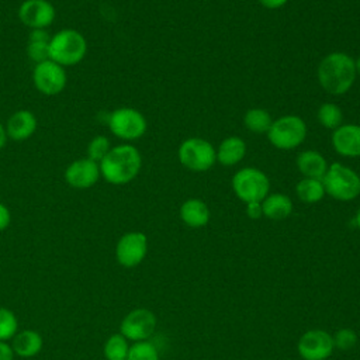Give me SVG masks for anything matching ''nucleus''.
<instances>
[{
  "instance_id": "f257e3e1",
  "label": "nucleus",
  "mask_w": 360,
  "mask_h": 360,
  "mask_svg": "<svg viewBox=\"0 0 360 360\" xmlns=\"http://www.w3.org/2000/svg\"><path fill=\"white\" fill-rule=\"evenodd\" d=\"M316 77L326 93L342 96L352 89L357 77L354 59L346 52H330L319 62Z\"/></svg>"
},
{
  "instance_id": "f03ea898",
  "label": "nucleus",
  "mask_w": 360,
  "mask_h": 360,
  "mask_svg": "<svg viewBox=\"0 0 360 360\" xmlns=\"http://www.w3.org/2000/svg\"><path fill=\"white\" fill-rule=\"evenodd\" d=\"M98 165L101 177L107 183L122 186L132 181L139 174L142 156L134 145L121 143L112 146Z\"/></svg>"
},
{
  "instance_id": "7ed1b4c3",
  "label": "nucleus",
  "mask_w": 360,
  "mask_h": 360,
  "mask_svg": "<svg viewBox=\"0 0 360 360\" xmlns=\"http://www.w3.org/2000/svg\"><path fill=\"white\" fill-rule=\"evenodd\" d=\"M87 52V41L75 28H63L51 35L49 59L63 68L75 66L83 60Z\"/></svg>"
},
{
  "instance_id": "20e7f679",
  "label": "nucleus",
  "mask_w": 360,
  "mask_h": 360,
  "mask_svg": "<svg viewBox=\"0 0 360 360\" xmlns=\"http://www.w3.org/2000/svg\"><path fill=\"white\" fill-rule=\"evenodd\" d=\"M325 193L338 201H352L360 194V176L356 170L335 162L322 177Z\"/></svg>"
},
{
  "instance_id": "39448f33",
  "label": "nucleus",
  "mask_w": 360,
  "mask_h": 360,
  "mask_svg": "<svg viewBox=\"0 0 360 360\" xmlns=\"http://www.w3.org/2000/svg\"><path fill=\"white\" fill-rule=\"evenodd\" d=\"M269 142L281 150H290L300 146L307 138V124L295 114L281 115L273 120L267 131Z\"/></svg>"
},
{
  "instance_id": "423d86ee",
  "label": "nucleus",
  "mask_w": 360,
  "mask_h": 360,
  "mask_svg": "<svg viewBox=\"0 0 360 360\" xmlns=\"http://www.w3.org/2000/svg\"><path fill=\"white\" fill-rule=\"evenodd\" d=\"M232 190L243 202H262L270 191V180L267 174L257 167H242L231 180Z\"/></svg>"
},
{
  "instance_id": "0eeeda50",
  "label": "nucleus",
  "mask_w": 360,
  "mask_h": 360,
  "mask_svg": "<svg viewBox=\"0 0 360 360\" xmlns=\"http://www.w3.org/2000/svg\"><path fill=\"white\" fill-rule=\"evenodd\" d=\"M177 158L186 169L191 172H205L215 165L217 150L207 139L193 136L180 143Z\"/></svg>"
},
{
  "instance_id": "6e6552de",
  "label": "nucleus",
  "mask_w": 360,
  "mask_h": 360,
  "mask_svg": "<svg viewBox=\"0 0 360 360\" xmlns=\"http://www.w3.org/2000/svg\"><path fill=\"white\" fill-rule=\"evenodd\" d=\"M111 134L122 141H135L145 135L148 122L145 115L134 107H118L107 118Z\"/></svg>"
},
{
  "instance_id": "1a4fd4ad",
  "label": "nucleus",
  "mask_w": 360,
  "mask_h": 360,
  "mask_svg": "<svg viewBox=\"0 0 360 360\" xmlns=\"http://www.w3.org/2000/svg\"><path fill=\"white\" fill-rule=\"evenodd\" d=\"M32 82L35 89L44 96H56L63 91L68 83V75L63 66L46 59L34 66Z\"/></svg>"
},
{
  "instance_id": "9d476101",
  "label": "nucleus",
  "mask_w": 360,
  "mask_h": 360,
  "mask_svg": "<svg viewBox=\"0 0 360 360\" xmlns=\"http://www.w3.org/2000/svg\"><path fill=\"white\" fill-rule=\"evenodd\" d=\"M17 15L30 30H45L53 22L56 10L48 0H24L18 7Z\"/></svg>"
},
{
  "instance_id": "9b49d317",
  "label": "nucleus",
  "mask_w": 360,
  "mask_h": 360,
  "mask_svg": "<svg viewBox=\"0 0 360 360\" xmlns=\"http://www.w3.org/2000/svg\"><path fill=\"white\" fill-rule=\"evenodd\" d=\"M148 239L143 232L132 231L124 233L115 246V256L121 266L135 267L146 256Z\"/></svg>"
},
{
  "instance_id": "f8f14e48",
  "label": "nucleus",
  "mask_w": 360,
  "mask_h": 360,
  "mask_svg": "<svg viewBox=\"0 0 360 360\" xmlns=\"http://www.w3.org/2000/svg\"><path fill=\"white\" fill-rule=\"evenodd\" d=\"M156 318L152 311L145 308H138L125 315L121 322V335L129 340L141 342L146 340L155 330Z\"/></svg>"
},
{
  "instance_id": "ddd939ff",
  "label": "nucleus",
  "mask_w": 360,
  "mask_h": 360,
  "mask_svg": "<svg viewBox=\"0 0 360 360\" xmlns=\"http://www.w3.org/2000/svg\"><path fill=\"white\" fill-rule=\"evenodd\" d=\"M333 347L332 336L321 329L308 330L298 340V353L304 360H326Z\"/></svg>"
},
{
  "instance_id": "4468645a",
  "label": "nucleus",
  "mask_w": 360,
  "mask_h": 360,
  "mask_svg": "<svg viewBox=\"0 0 360 360\" xmlns=\"http://www.w3.org/2000/svg\"><path fill=\"white\" fill-rule=\"evenodd\" d=\"M65 181L72 188L86 190L93 187L101 177L100 165L90 158L73 160L65 170Z\"/></svg>"
},
{
  "instance_id": "2eb2a0df",
  "label": "nucleus",
  "mask_w": 360,
  "mask_h": 360,
  "mask_svg": "<svg viewBox=\"0 0 360 360\" xmlns=\"http://www.w3.org/2000/svg\"><path fill=\"white\" fill-rule=\"evenodd\" d=\"M332 146L343 158H360V124H342L333 129Z\"/></svg>"
},
{
  "instance_id": "dca6fc26",
  "label": "nucleus",
  "mask_w": 360,
  "mask_h": 360,
  "mask_svg": "<svg viewBox=\"0 0 360 360\" xmlns=\"http://www.w3.org/2000/svg\"><path fill=\"white\" fill-rule=\"evenodd\" d=\"M4 128L8 139L22 142L37 131V117L30 110H18L8 117Z\"/></svg>"
},
{
  "instance_id": "f3484780",
  "label": "nucleus",
  "mask_w": 360,
  "mask_h": 360,
  "mask_svg": "<svg viewBox=\"0 0 360 360\" xmlns=\"http://www.w3.org/2000/svg\"><path fill=\"white\" fill-rule=\"evenodd\" d=\"M217 150V162L225 167L238 165L246 155V143L240 136L231 135L221 141Z\"/></svg>"
},
{
  "instance_id": "a211bd4d",
  "label": "nucleus",
  "mask_w": 360,
  "mask_h": 360,
  "mask_svg": "<svg viewBox=\"0 0 360 360\" xmlns=\"http://www.w3.org/2000/svg\"><path fill=\"white\" fill-rule=\"evenodd\" d=\"M297 169L302 174V177H309V179H319L322 180L323 174L328 170V162L326 159L316 150L308 149L302 150L297 156Z\"/></svg>"
},
{
  "instance_id": "6ab92c4d",
  "label": "nucleus",
  "mask_w": 360,
  "mask_h": 360,
  "mask_svg": "<svg viewBox=\"0 0 360 360\" xmlns=\"http://www.w3.org/2000/svg\"><path fill=\"white\" fill-rule=\"evenodd\" d=\"M180 218L191 228H201L210 221V208L200 198H188L180 207Z\"/></svg>"
},
{
  "instance_id": "aec40b11",
  "label": "nucleus",
  "mask_w": 360,
  "mask_h": 360,
  "mask_svg": "<svg viewBox=\"0 0 360 360\" xmlns=\"http://www.w3.org/2000/svg\"><path fill=\"white\" fill-rule=\"evenodd\" d=\"M263 215L269 219L281 221L291 215L292 212V201L288 195L283 193L267 194V197L262 201Z\"/></svg>"
},
{
  "instance_id": "412c9836",
  "label": "nucleus",
  "mask_w": 360,
  "mask_h": 360,
  "mask_svg": "<svg viewBox=\"0 0 360 360\" xmlns=\"http://www.w3.org/2000/svg\"><path fill=\"white\" fill-rule=\"evenodd\" d=\"M11 349L21 357H32L42 349V338L32 329H25L13 338Z\"/></svg>"
},
{
  "instance_id": "4be33fe9",
  "label": "nucleus",
  "mask_w": 360,
  "mask_h": 360,
  "mask_svg": "<svg viewBox=\"0 0 360 360\" xmlns=\"http://www.w3.org/2000/svg\"><path fill=\"white\" fill-rule=\"evenodd\" d=\"M49 39L46 30H31L27 44V56L30 60L39 63L49 59Z\"/></svg>"
},
{
  "instance_id": "5701e85b",
  "label": "nucleus",
  "mask_w": 360,
  "mask_h": 360,
  "mask_svg": "<svg viewBox=\"0 0 360 360\" xmlns=\"http://www.w3.org/2000/svg\"><path fill=\"white\" fill-rule=\"evenodd\" d=\"M295 193H297L298 198L307 204H315V202L321 201L323 198V195L326 194L322 180L309 179V177H302L297 183Z\"/></svg>"
},
{
  "instance_id": "b1692460",
  "label": "nucleus",
  "mask_w": 360,
  "mask_h": 360,
  "mask_svg": "<svg viewBox=\"0 0 360 360\" xmlns=\"http://www.w3.org/2000/svg\"><path fill=\"white\" fill-rule=\"evenodd\" d=\"M271 122V115L263 108H249L243 115L245 127L253 134H267Z\"/></svg>"
},
{
  "instance_id": "393cba45",
  "label": "nucleus",
  "mask_w": 360,
  "mask_h": 360,
  "mask_svg": "<svg viewBox=\"0 0 360 360\" xmlns=\"http://www.w3.org/2000/svg\"><path fill=\"white\" fill-rule=\"evenodd\" d=\"M316 118L322 127L332 129V131L343 124V112H342L340 107L330 101H326L319 105Z\"/></svg>"
},
{
  "instance_id": "a878e982",
  "label": "nucleus",
  "mask_w": 360,
  "mask_h": 360,
  "mask_svg": "<svg viewBox=\"0 0 360 360\" xmlns=\"http://www.w3.org/2000/svg\"><path fill=\"white\" fill-rule=\"evenodd\" d=\"M129 346L127 338L121 333L111 335L104 345V356L107 360H127Z\"/></svg>"
},
{
  "instance_id": "bb28decb",
  "label": "nucleus",
  "mask_w": 360,
  "mask_h": 360,
  "mask_svg": "<svg viewBox=\"0 0 360 360\" xmlns=\"http://www.w3.org/2000/svg\"><path fill=\"white\" fill-rule=\"evenodd\" d=\"M127 360H159V354L150 342L141 340L129 347Z\"/></svg>"
},
{
  "instance_id": "cd10ccee",
  "label": "nucleus",
  "mask_w": 360,
  "mask_h": 360,
  "mask_svg": "<svg viewBox=\"0 0 360 360\" xmlns=\"http://www.w3.org/2000/svg\"><path fill=\"white\" fill-rule=\"evenodd\" d=\"M18 328L17 318L13 311L0 307V340L6 342L15 336Z\"/></svg>"
},
{
  "instance_id": "c85d7f7f",
  "label": "nucleus",
  "mask_w": 360,
  "mask_h": 360,
  "mask_svg": "<svg viewBox=\"0 0 360 360\" xmlns=\"http://www.w3.org/2000/svg\"><path fill=\"white\" fill-rule=\"evenodd\" d=\"M111 148V142L105 135H96L87 145V158L100 163Z\"/></svg>"
},
{
  "instance_id": "c756f323",
  "label": "nucleus",
  "mask_w": 360,
  "mask_h": 360,
  "mask_svg": "<svg viewBox=\"0 0 360 360\" xmlns=\"http://www.w3.org/2000/svg\"><path fill=\"white\" fill-rule=\"evenodd\" d=\"M332 339H333L335 347L340 350H350L357 342V335L354 333V330L349 328H343V329H339Z\"/></svg>"
},
{
  "instance_id": "7c9ffc66",
  "label": "nucleus",
  "mask_w": 360,
  "mask_h": 360,
  "mask_svg": "<svg viewBox=\"0 0 360 360\" xmlns=\"http://www.w3.org/2000/svg\"><path fill=\"white\" fill-rule=\"evenodd\" d=\"M246 214L250 219H259L263 217V208L262 202L255 201V202H248L246 204Z\"/></svg>"
},
{
  "instance_id": "2f4dec72",
  "label": "nucleus",
  "mask_w": 360,
  "mask_h": 360,
  "mask_svg": "<svg viewBox=\"0 0 360 360\" xmlns=\"http://www.w3.org/2000/svg\"><path fill=\"white\" fill-rule=\"evenodd\" d=\"M11 222V214H10V210L3 204L0 202V231H4Z\"/></svg>"
},
{
  "instance_id": "473e14b6",
  "label": "nucleus",
  "mask_w": 360,
  "mask_h": 360,
  "mask_svg": "<svg viewBox=\"0 0 360 360\" xmlns=\"http://www.w3.org/2000/svg\"><path fill=\"white\" fill-rule=\"evenodd\" d=\"M14 352L10 345L0 340V360H13Z\"/></svg>"
},
{
  "instance_id": "72a5a7b5",
  "label": "nucleus",
  "mask_w": 360,
  "mask_h": 360,
  "mask_svg": "<svg viewBox=\"0 0 360 360\" xmlns=\"http://www.w3.org/2000/svg\"><path fill=\"white\" fill-rule=\"evenodd\" d=\"M288 0H259V3L264 7V8H269V10H277V8H281L283 6L287 4Z\"/></svg>"
},
{
  "instance_id": "f704fd0d",
  "label": "nucleus",
  "mask_w": 360,
  "mask_h": 360,
  "mask_svg": "<svg viewBox=\"0 0 360 360\" xmlns=\"http://www.w3.org/2000/svg\"><path fill=\"white\" fill-rule=\"evenodd\" d=\"M7 134H6V128H4V125L0 122V149L6 145V142H7Z\"/></svg>"
},
{
  "instance_id": "c9c22d12",
  "label": "nucleus",
  "mask_w": 360,
  "mask_h": 360,
  "mask_svg": "<svg viewBox=\"0 0 360 360\" xmlns=\"http://www.w3.org/2000/svg\"><path fill=\"white\" fill-rule=\"evenodd\" d=\"M354 65H356V73L357 76H360V56L354 60Z\"/></svg>"
},
{
  "instance_id": "e433bc0d",
  "label": "nucleus",
  "mask_w": 360,
  "mask_h": 360,
  "mask_svg": "<svg viewBox=\"0 0 360 360\" xmlns=\"http://www.w3.org/2000/svg\"><path fill=\"white\" fill-rule=\"evenodd\" d=\"M354 221H356V225H357V228L360 229V208H359V210H357V212H356Z\"/></svg>"
}]
</instances>
